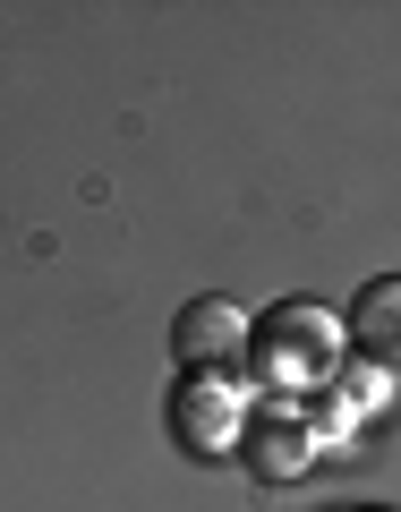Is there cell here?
Masks as SVG:
<instances>
[{
	"instance_id": "obj_1",
	"label": "cell",
	"mask_w": 401,
	"mask_h": 512,
	"mask_svg": "<svg viewBox=\"0 0 401 512\" xmlns=\"http://www.w3.org/2000/svg\"><path fill=\"white\" fill-rule=\"evenodd\" d=\"M342 342L350 333L333 325L325 308H308V299H282L265 325H248V350H256V367H265V384H325V376H342Z\"/></svg>"
},
{
	"instance_id": "obj_2",
	"label": "cell",
	"mask_w": 401,
	"mask_h": 512,
	"mask_svg": "<svg viewBox=\"0 0 401 512\" xmlns=\"http://www.w3.org/2000/svg\"><path fill=\"white\" fill-rule=\"evenodd\" d=\"M171 436H180L197 461H222L239 436H248V402H239V384L231 376H180V393H171Z\"/></svg>"
},
{
	"instance_id": "obj_3",
	"label": "cell",
	"mask_w": 401,
	"mask_h": 512,
	"mask_svg": "<svg viewBox=\"0 0 401 512\" xmlns=\"http://www.w3.org/2000/svg\"><path fill=\"white\" fill-rule=\"evenodd\" d=\"M171 359H180V376H231L248 359V308H231V299H188L180 325H171Z\"/></svg>"
},
{
	"instance_id": "obj_4",
	"label": "cell",
	"mask_w": 401,
	"mask_h": 512,
	"mask_svg": "<svg viewBox=\"0 0 401 512\" xmlns=\"http://www.w3.org/2000/svg\"><path fill=\"white\" fill-rule=\"evenodd\" d=\"M350 350H359L367 367H401V274L393 282H367L359 299H350Z\"/></svg>"
},
{
	"instance_id": "obj_5",
	"label": "cell",
	"mask_w": 401,
	"mask_h": 512,
	"mask_svg": "<svg viewBox=\"0 0 401 512\" xmlns=\"http://www.w3.org/2000/svg\"><path fill=\"white\" fill-rule=\"evenodd\" d=\"M248 461H256L265 478H299V470L316 461V427H308V419H265V427L248 436Z\"/></svg>"
}]
</instances>
